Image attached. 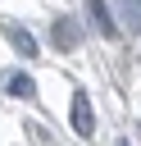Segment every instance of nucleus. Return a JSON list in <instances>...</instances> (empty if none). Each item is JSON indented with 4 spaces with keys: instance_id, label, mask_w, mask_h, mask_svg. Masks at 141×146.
Masks as SVG:
<instances>
[{
    "instance_id": "20e7f679",
    "label": "nucleus",
    "mask_w": 141,
    "mask_h": 146,
    "mask_svg": "<svg viewBox=\"0 0 141 146\" xmlns=\"http://www.w3.org/2000/svg\"><path fill=\"white\" fill-rule=\"evenodd\" d=\"M5 36H9V46H14L18 55H36V36H32V32H23V27L5 23Z\"/></svg>"
},
{
    "instance_id": "0eeeda50",
    "label": "nucleus",
    "mask_w": 141,
    "mask_h": 146,
    "mask_svg": "<svg viewBox=\"0 0 141 146\" xmlns=\"http://www.w3.org/2000/svg\"><path fill=\"white\" fill-rule=\"evenodd\" d=\"M118 146H127V141H118Z\"/></svg>"
},
{
    "instance_id": "423d86ee",
    "label": "nucleus",
    "mask_w": 141,
    "mask_h": 146,
    "mask_svg": "<svg viewBox=\"0 0 141 146\" xmlns=\"http://www.w3.org/2000/svg\"><path fill=\"white\" fill-rule=\"evenodd\" d=\"M9 96H32V82H27L23 73H14V78H9Z\"/></svg>"
},
{
    "instance_id": "7ed1b4c3",
    "label": "nucleus",
    "mask_w": 141,
    "mask_h": 146,
    "mask_svg": "<svg viewBox=\"0 0 141 146\" xmlns=\"http://www.w3.org/2000/svg\"><path fill=\"white\" fill-rule=\"evenodd\" d=\"M77 41H82V27H77L73 18H59V23H55V46H59V50H73Z\"/></svg>"
},
{
    "instance_id": "f03ea898",
    "label": "nucleus",
    "mask_w": 141,
    "mask_h": 146,
    "mask_svg": "<svg viewBox=\"0 0 141 146\" xmlns=\"http://www.w3.org/2000/svg\"><path fill=\"white\" fill-rule=\"evenodd\" d=\"M86 14H91V23H96V32H100V36H118L114 9H109L105 0H86Z\"/></svg>"
},
{
    "instance_id": "f257e3e1",
    "label": "nucleus",
    "mask_w": 141,
    "mask_h": 146,
    "mask_svg": "<svg viewBox=\"0 0 141 146\" xmlns=\"http://www.w3.org/2000/svg\"><path fill=\"white\" fill-rule=\"evenodd\" d=\"M73 132H77V137H91V132H96V114H91L86 91H73Z\"/></svg>"
},
{
    "instance_id": "39448f33",
    "label": "nucleus",
    "mask_w": 141,
    "mask_h": 146,
    "mask_svg": "<svg viewBox=\"0 0 141 146\" xmlns=\"http://www.w3.org/2000/svg\"><path fill=\"white\" fill-rule=\"evenodd\" d=\"M118 5V18L127 32H141V0H114Z\"/></svg>"
}]
</instances>
